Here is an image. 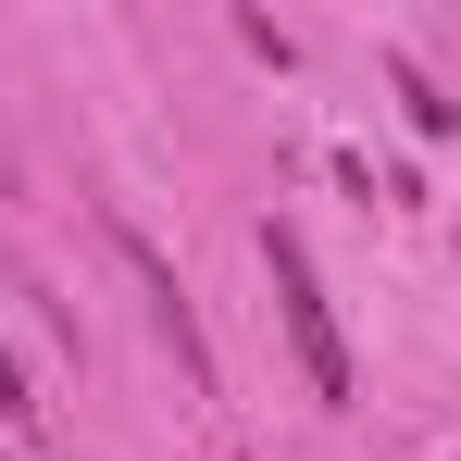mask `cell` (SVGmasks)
I'll return each mask as SVG.
<instances>
[{"mask_svg": "<svg viewBox=\"0 0 461 461\" xmlns=\"http://www.w3.org/2000/svg\"><path fill=\"white\" fill-rule=\"evenodd\" d=\"M262 275H275V312H287V337H300V375L324 411H349V337H337V312H324V275H312L300 225H262Z\"/></svg>", "mask_w": 461, "mask_h": 461, "instance_id": "cell-1", "label": "cell"}, {"mask_svg": "<svg viewBox=\"0 0 461 461\" xmlns=\"http://www.w3.org/2000/svg\"><path fill=\"white\" fill-rule=\"evenodd\" d=\"M113 249H125V275H138V300H150V324H162V349L187 362V386H212V337H200V312H187V287H175V262H162L138 225H113Z\"/></svg>", "mask_w": 461, "mask_h": 461, "instance_id": "cell-2", "label": "cell"}, {"mask_svg": "<svg viewBox=\"0 0 461 461\" xmlns=\"http://www.w3.org/2000/svg\"><path fill=\"white\" fill-rule=\"evenodd\" d=\"M0 424H13V437H38V424H50V399H38V375H25L13 349H0Z\"/></svg>", "mask_w": 461, "mask_h": 461, "instance_id": "cell-3", "label": "cell"}, {"mask_svg": "<svg viewBox=\"0 0 461 461\" xmlns=\"http://www.w3.org/2000/svg\"><path fill=\"white\" fill-rule=\"evenodd\" d=\"M399 100H411V125H424V138H449V125H461V100H437V87L411 76V63H399Z\"/></svg>", "mask_w": 461, "mask_h": 461, "instance_id": "cell-4", "label": "cell"}]
</instances>
